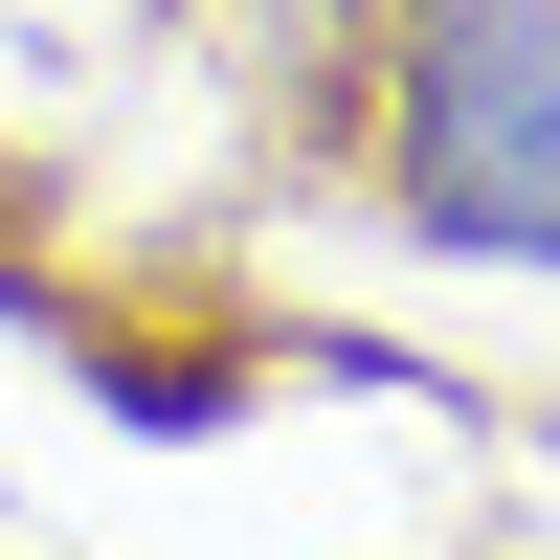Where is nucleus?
Listing matches in <instances>:
<instances>
[{
    "label": "nucleus",
    "mask_w": 560,
    "mask_h": 560,
    "mask_svg": "<svg viewBox=\"0 0 560 560\" xmlns=\"http://www.w3.org/2000/svg\"><path fill=\"white\" fill-rule=\"evenodd\" d=\"M404 202L493 269H560V0H427L404 23Z\"/></svg>",
    "instance_id": "1"
}]
</instances>
